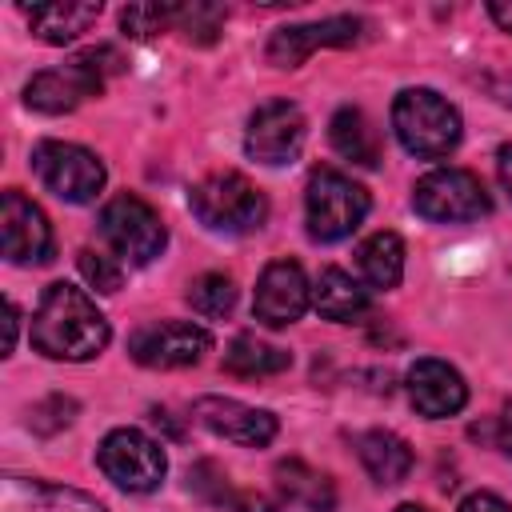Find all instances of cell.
Returning <instances> with one entry per match:
<instances>
[{"instance_id":"cell-1","label":"cell","mask_w":512,"mask_h":512,"mask_svg":"<svg viewBox=\"0 0 512 512\" xmlns=\"http://www.w3.org/2000/svg\"><path fill=\"white\" fill-rule=\"evenodd\" d=\"M112 328L104 320V312L96 308L92 296H84L80 288L56 280L44 288L36 312H32V344L36 352L52 356V360H92L108 348Z\"/></svg>"},{"instance_id":"cell-2","label":"cell","mask_w":512,"mask_h":512,"mask_svg":"<svg viewBox=\"0 0 512 512\" xmlns=\"http://www.w3.org/2000/svg\"><path fill=\"white\" fill-rule=\"evenodd\" d=\"M192 216L212 228V232H228V236H248L260 232L268 220V200L264 192L244 176V172H208L204 180L192 184L188 192Z\"/></svg>"},{"instance_id":"cell-3","label":"cell","mask_w":512,"mask_h":512,"mask_svg":"<svg viewBox=\"0 0 512 512\" xmlns=\"http://www.w3.org/2000/svg\"><path fill=\"white\" fill-rule=\"evenodd\" d=\"M392 128L396 140L420 156V160H440L460 144V112L432 88H404L392 100Z\"/></svg>"},{"instance_id":"cell-4","label":"cell","mask_w":512,"mask_h":512,"mask_svg":"<svg viewBox=\"0 0 512 512\" xmlns=\"http://www.w3.org/2000/svg\"><path fill=\"white\" fill-rule=\"evenodd\" d=\"M120 68V56L112 48H88L80 56H72L68 64L60 68H44L28 80L24 88V104L36 108V112H48V116H60V112H72L80 108L88 96H100L104 88V76Z\"/></svg>"},{"instance_id":"cell-5","label":"cell","mask_w":512,"mask_h":512,"mask_svg":"<svg viewBox=\"0 0 512 512\" xmlns=\"http://www.w3.org/2000/svg\"><path fill=\"white\" fill-rule=\"evenodd\" d=\"M372 200L368 192L336 172V168H320L308 176V192H304V224H308V236L320 240V244H336L344 236H352L364 216H368Z\"/></svg>"},{"instance_id":"cell-6","label":"cell","mask_w":512,"mask_h":512,"mask_svg":"<svg viewBox=\"0 0 512 512\" xmlns=\"http://www.w3.org/2000/svg\"><path fill=\"white\" fill-rule=\"evenodd\" d=\"M412 208L436 224H468L492 212V196L480 176L464 168H432L412 188Z\"/></svg>"},{"instance_id":"cell-7","label":"cell","mask_w":512,"mask_h":512,"mask_svg":"<svg viewBox=\"0 0 512 512\" xmlns=\"http://www.w3.org/2000/svg\"><path fill=\"white\" fill-rule=\"evenodd\" d=\"M100 236L128 264H152L168 244V232L156 208L132 192H120L100 208Z\"/></svg>"},{"instance_id":"cell-8","label":"cell","mask_w":512,"mask_h":512,"mask_svg":"<svg viewBox=\"0 0 512 512\" xmlns=\"http://www.w3.org/2000/svg\"><path fill=\"white\" fill-rule=\"evenodd\" d=\"M96 464L124 492H152L168 472L164 448L140 428H112L96 448Z\"/></svg>"},{"instance_id":"cell-9","label":"cell","mask_w":512,"mask_h":512,"mask_svg":"<svg viewBox=\"0 0 512 512\" xmlns=\"http://www.w3.org/2000/svg\"><path fill=\"white\" fill-rule=\"evenodd\" d=\"M32 168L40 176V184L68 200V204H88L96 200V192L104 188L108 172H104V160L80 144H68V140H44L36 144L32 152Z\"/></svg>"},{"instance_id":"cell-10","label":"cell","mask_w":512,"mask_h":512,"mask_svg":"<svg viewBox=\"0 0 512 512\" xmlns=\"http://www.w3.org/2000/svg\"><path fill=\"white\" fill-rule=\"evenodd\" d=\"M308 136V120L292 100H268L248 116V132H244V152L256 164L280 168L292 164L304 148Z\"/></svg>"},{"instance_id":"cell-11","label":"cell","mask_w":512,"mask_h":512,"mask_svg":"<svg viewBox=\"0 0 512 512\" xmlns=\"http://www.w3.org/2000/svg\"><path fill=\"white\" fill-rule=\"evenodd\" d=\"M212 348L208 328L192 320H152L128 336V352L144 368H188Z\"/></svg>"},{"instance_id":"cell-12","label":"cell","mask_w":512,"mask_h":512,"mask_svg":"<svg viewBox=\"0 0 512 512\" xmlns=\"http://www.w3.org/2000/svg\"><path fill=\"white\" fill-rule=\"evenodd\" d=\"M0 248L8 264H44L52 256V224L44 208L16 188L0 196Z\"/></svg>"},{"instance_id":"cell-13","label":"cell","mask_w":512,"mask_h":512,"mask_svg":"<svg viewBox=\"0 0 512 512\" xmlns=\"http://www.w3.org/2000/svg\"><path fill=\"white\" fill-rule=\"evenodd\" d=\"M308 304H312V284L296 260H272L260 272L256 296H252V312L260 324H268V328L296 324L308 312Z\"/></svg>"},{"instance_id":"cell-14","label":"cell","mask_w":512,"mask_h":512,"mask_svg":"<svg viewBox=\"0 0 512 512\" xmlns=\"http://www.w3.org/2000/svg\"><path fill=\"white\" fill-rule=\"evenodd\" d=\"M364 32V20L356 16H328L316 24H292V28H276L264 56L276 68H300L316 48H344L356 44Z\"/></svg>"},{"instance_id":"cell-15","label":"cell","mask_w":512,"mask_h":512,"mask_svg":"<svg viewBox=\"0 0 512 512\" xmlns=\"http://www.w3.org/2000/svg\"><path fill=\"white\" fill-rule=\"evenodd\" d=\"M196 424H204L208 432L236 440L244 448H264L276 440V416L268 408H252L236 396H200L192 404Z\"/></svg>"},{"instance_id":"cell-16","label":"cell","mask_w":512,"mask_h":512,"mask_svg":"<svg viewBox=\"0 0 512 512\" xmlns=\"http://www.w3.org/2000/svg\"><path fill=\"white\" fill-rule=\"evenodd\" d=\"M404 388H408L412 408H416L420 416H428V420L456 416V412L468 404V384H464V376H460L452 364L436 360V356L416 360V364L408 368V376H404Z\"/></svg>"},{"instance_id":"cell-17","label":"cell","mask_w":512,"mask_h":512,"mask_svg":"<svg viewBox=\"0 0 512 512\" xmlns=\"http://www.w3.org/2000/svg\"><path fill=\"white\" fill-rule=\"evenodd\" d=\"M0 512H104V504L68 484L4 476L0 480Z\"/></svg>"},{"instance_id":"cell-18","label":"cell","mask_w":512,"mask_h":512,"mask_svg":"<svg viewBox=\"0 0 512 512\" xmlns=\"http://www.w3.org/2000/svg\"><path fill=\"white\" fill-rule=\"evenodd\" d=\"M276 500L284 512H332L336 508V488L324 472L308 468L304 460H280L272 472Z\"/></svg>"},{"instance_id":"cell-19","label":"cell","mask_w":512,"mask_h":512,"mask_svg":"<svg viewBox=\"0 0 512 512\" xmlns=\"http://www.w3.org/2000/svg\"><path fill=\"white\" fill-rule=\"evenodd\" d=\"M312 308L324 316V320H336V324H352L368 312V288L348 276L344 268H324L312 284Z\"/></svg>"},{"instance_id":"cell-20","label":"cell","mask_w":512,"mask_h":512,"mask_svg":"<svg viewBox=\"0 0 512 512\" xmlns=\"http://www.w3.org/2000/svg\"><path fill=\"white\" fill-rule=\"evenodd\" d=\"M356 456L368 468V476L376 484H400L412 472V448L404 436L388 432V428H368L356 436Z\"/></svg>"},{"instance_id":"cell-21","label":"cell","mask_w":512,"mask_h":512,"mask_svg":"<svg viewBox=\"0 0 512 512\" xmlns=\"http://www.w3.org/2000/svg\"><path fill=\"white\" fill-rule=\"evenodd\" d=\"M356 272L376 292L396 288L404 280V240L396 232H372L356 248Z\"/></svg>"},{"instance_id":"cell-22","label":"cell","mask_w":512,"mask_h":512,"mask_svg":"<svg viewBox=\"0 0 512 512\" xmlns=\"http://www.w3.org/2000/svg\"><path fill=\"white\" fill-rule=\"evenodd\" d=\"M100 16V4H76V0H64V4H32L28 8V24L32 32L44 40V44H72L80 32H88Z\"/></svg>"},{"instance_id":"cell-23","label":"cell","mask_w":512,"mask_h":512,"mask_svg":"<svg viewBox=\"0 0 512 512\" xmlns=\"http://www.w3.org/2000/svg\"><path fill=\"white\" fill-rule=\"evenodd\" d=\"M328 136H332V148L344 160L364 164V168H376L380 164V136H376L372 120L360 108H352V104L336 108V116L328 120Z\"/></svg>"},{"instance_id":"cell-24","label":"cell","mask_w":512,"mask_h":512,"mask_svg":"<svg viewBox=\"0 0 512 512\" xmlns=\"http://www.w3.org/2000/svg\"><path fill=\"white\" fill-rule=\"evenodd\" d=\"M224 368H228L232 376H244V380H252V376H276V372L292 368V356H288L284 348L268 344V340L236 336V340L228 344V352H224Z\"/></svg>"},{"instance_id":"cell-25","label":"cell","mask_w":512,"mask_h":512,"mask_svg":"<svg viewBox=\"0 0 512 512\" xmlns=\"http://www.w3.org/2000/svg\"><path fill=\"white\" fill-rule=\"evenodd\" d=\"M192 488H196L200 496L216 500V504H228V512H272L260 496H240V492L228 484V476H224L216 464H208V460L192 468Z\"/></svg>"},{"instance_id":"cell-26","label":"cell","mask_w":512,"mask_h":512,"mask_svg":"<svg viewBox=\"0 0 512 512\" xmlns=\"http://www.w3.org/2000/svg\"><path fill=\"white\" fill-rule=\"evenodd\" d=\"M188 304L208 320H224L236 308V284L224 272H204L188 284Z\"/></svg>"},{"instance_id":"cell-27","label":"cell","mask_w":512,"mask_h":512,"mask_svg":"<svg viewBox=\"0 0 512 512\" xmlns=\"http://www.w3.org/2000/svg\"><path fill=\"white\" fill-rule=\"evenodd\" d=\"M172 24L180 32H188V40L208 44V40H216V32L224 24V12L216 4H180V8L172 4Z\"/></svg>"},{"instance_id":"cell-28","label":"cell","mask_w":512,"mask_h":512,"mask_svg":"<svg viewBox=\"0 0 512 512\" xmlns=\"http://www.w3.org/2000/svg\"><path fill=\"white\" fill-rule=\"evenodd\" d=\"M172 24V4H128L120 12V28L136 40H148Z\"/></svg>"},{"instance_id":"cell-29","label":"cell","mask_w":512,"mask_h":512,"mask_svg":"<svg viewBox=\"0 0 512 512\" xmlns=\"http://www.w3.org/2000/svg\"><path fill=\"white\" fill-rule=\"evenodd\" d=\"M80 272H84V280H88L96 292H116L120 280H124L120 260H112L108 252H92V248L80 252Z\"/></svg>"},{"instance_id":"cell-30","label":"cell","mask_w":512,"mask_h":512,"mask_svg":"<svg viewBox=\"0 0 512 512\" xmlns=\"http://www.w3.org/2000/svg\"><path fill=\"white\" fill-rule=\"evenodd\" d=\"M456 512H512V504H504L496 492H472L460 500Z\"/></svg>"},{"instance_id":"cell-31","label":"cell","mask_w":512,"mask_h":512,"mask_svg":"<svg viewBox=\"0 0 512 512\" xmlns=\"http://www.w3.org/2000/svg\"><path fill=\"white\" fill-rule=\"evenodd\" d=\"M488 436H492V444L500 448V452H512V404L492 420V428H488Z\"/></svg>"},{"instance_id":"cell-32","label":"cell","mask_w":512,"mask_h":512,"mask_svg":"<svg viewBox=\"0 0 512 512\" xmlns=\"http://www.w3.org/2000/svg\"><path fill=\"white\" fill-rule=\"evenodd\" d=\"M496 176H500V188L512 196V144H500V152H496Z\"/></svg>"},{"instance_id":"cell-33","label":"cell","mask_w":512,"mask_h":512,"mask_svg":"<svg viewBox=\"0 0 512 512\" xmlns=\"http://www.w3.org/2000/svg\"><path fill=\"white\" fill-rule=\"evenodd\" d=\"M4 312H8V320H4V356L16 348V328H20V312H16V304L8 300L4 304Z\"/></svg>"},{"instance_id":"cell-34","label":"cell","mask_w":512,"mask_h":512,"mask_svg":"<svg viewBox=\"0 0 512 512\" xmlns=\"http://www.w3.org/2000/svg\"><path fill=\"white\" fill-rule=\"evenodd\" d=\"M488 16H492L504 32H512V0H492V4H488Z\"/></svg>"},{"instance_id":"cell-35","label":"cell","mask_w":512,"mask_h":512,"mask_svg":"<svg viewBox=\"0 0 512 512\" xmlns=\"http://www.w3.org/2000/svg\"><path fill=\"white\" fill-rule=\"evenodd\" d=\"M396 512H428V508H420V504H400Z\"/></svg>"}]
</instances>
